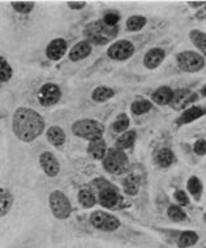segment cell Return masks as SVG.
Segmentation results:
<instances>
[{"label": "cell", "mask_w": 206, "mask_h": 248, "mask_svg": "<svg viewBox=\"0 0 206 248\" xmlns=\"http://www.w3.org/2000/svg\"><path fill=\"white\" fill-rule=\"evenodd\" d=\"M189 39L193 43V46L200 50L201 55L206 59V33L198 29H193L189 31Z\"/></svg>", "instance_id": "1f68e13d"}, {"label": "cell", "mask_w": 206, "mask_h": 248, "mask_svg": "<svg viewBox=\"0 0 206 248\" xmlns=\"http://www.w3.org/2000/svg\"><path fill=\"white\" fill-rule=\"evenodd\" d=\"M119 33L120 26H108L101 18L86 22L81 30L82 39L90 42L94 47L106 46L108 43L111 45Z\"/></svg>", "instance_id": "30bf717a"}, {"label": "cell", "mask_w": 206, "mask_h": 248, "mask_svg": "<svg viewBox=\"0 0 206 248\" xmlns=\"http://www.w3.org/2000/svg\"><path fill=\"white\" fill-rule=\"evenodd\" d=\"M93 52H94V46L90 42H88L86 39H78L71 46L68 54L59 65V69L67 75H72V71H74L76 67L80 68L82 63L90 59Z\"/></svg>", "instance_id": "7c38bea8"}, {"label": "cell", "mask_w": 206, "mask_h": 248, "mask_svg": "<svg viewBox=\"0 0 206 248\" xmlns=\"http://www.w3.org/2000/svg\"><path fill=\"white\" fill-rule=\"evenodd\" d=\"M155 163L158 165L161 169H168L171 167L175 162V153L172 152L171 148L168 146H162L157 150V153L154 154Z\"/></svg>", "instance_id": "4316f807"}, {"label": "cell", "mask_w": 206, "mask_h": 248, "mask_svg": "<svg viewBox=\"0 0 206 248\" xmlns=\"http://www.w3.org/2000/svg\"><path fill=\"white\" fill-rule=\"evenodd\" d=\"M154 230L162 235L167 243L175 246L176 248H193L200 242V234L194 230H174V229H159Z\"/></svg>", "instance_id": "5bb4252c"}, {"label": "cell", "mask_w": 206, "mask_h": 248, "mask_svg": "<svg viewBox=\"0 0 206 248\" xmlns=\"http://www.w3.org/2000/svg\"><path fill=\"white\" fill-rule=\"evenodd\" d=\"M29 193L30 187L21 171L12 169L0 175V231L24 213Z\"/></svg>", "instance_id": "7a4b0ae2"}, {"label": "cell", "mask_w": 206, "mask_h": 248, "mask_svg": "<svg viewBox=\"0 0 206 248\" xmlns=\"http://www.w3.org/2000/svg\"><path fill=\"white\" fill-rule=\"evenodd\" d=\"M68 232L77 238H94L115 243L137 246V247H158L150 236L129 226L118 216L104 209H91L86 213H76Z\"/></svg>", "instance_id": "6da1fadb"}, {"label": "cell", "mask_w": 206, "mask_h": 248, "mask_svg": "<svg viewBox=\"0 0 206 248\" xmlns=\"http://www.w3.org/2000/svg\"><path fill=\"white\" fill-rule=\"evenodd\" d=\"M146 25V17L141 15H133L129 16L125 21V29L128 31H140Z\"/></svg>", "instance_id": "836d02e7"}, {"label": "cell", "mask_w": 206, "mask_h": 248, "mask_svg": "<svg viewBox=\"0 0 206 248\" xmlns=\"http://www.w3.org/2000/svg\"><path fill=\"white\" fill-rule=\"evenodd\" d=\"M166 55H167L166 48L153 47L145 52V55L142 58V64L146 69L154 71L163 63V60L166 59Z\"/></svg>", "instance_id": "7402d4cb"}, {"label": "cell", "mask_w": 206, "mask_h": 248, "mask_svg": "<svg viewBox=\"0 0 206 248\" xmlns=\"http://www.w3.org/2000/svg\"><path fill=\"white\" fill-rule=\"evenodd\" d=\"M107 142L103 137V139H98V140H93V141L88 142V145L85 148V153L93 161H102L103 157L107 153Z\"/></svg>", "instance_id": "603a6c76"}, {"label": "cell", "mask_w": 206, "mask_h": 248, "mask_svg": "<svg viewBox=\"0 0 206 248\" xmlns=\"http://www.w3.org/2000/svg\"><path fill=\"white\" fill-rule=\"evenodd\" d=\"M164 216L167 217V219H170L171 222L174 223H187L189 222V217L187 212L184 210V208H181L180 205L177 204H172V202H168L167 205L163 206Z\"/></svg>", "instance_id": "d4e9b609"}, {"label": "cell", "mask_w": 206, "mask_h": 248, "mask_svg": "<svg viewBox=\"0 0 206 248\" xmlns=\"http://www.w3.org/2000/svg\"><path fill=\"white\" fill-rule=\"evenodd\" d=\"M174 90L170 86H159L151 94V102L155 103L157 106H168L171 102Z\"/></svg>", "instance_id": "83f0119b"}, {"label": "cell", "mask_w": 206, "mask_h": 248, "mask_svg": "<svg viewBox=\"0 0 206 248\" xmlns=\"http://www.w3.org/2000/svg\"><path fill=\"white\" fill-rule=\"evenodd\" d=\"M88 183L94 191L97 205L102 206V209L119 212L129 208V202L125 199L124 193H121L119 188L104 176H94Z\"/></svg>", "instance_id": "52a82bcc"}, {"label": "cell", "mask_w": 206, "mask_h": 248, "mask_svg": "<svg viewBox=\"0 0 206 248\" xmlns=\"http://www.w3.org/2000/svg\"><path fill=\"white\" fill-rule=\"evenodd\" d=\"M187 191L189 196L193 197L194 201H200L204 193V186H202L201 179L196 175H192L187 180Z\"/></svg>", "instance_id": "f1b7e54d"}, {"label": "cell", "mask_w": 206, "mask_h": 248, "mask_svg": "<svg viewBox=\"0 0 206 248\" xmlns=\"http://www.w3.org/2000/svg\"><path fill=\"white\" fill-rule=\"evenodd\" d=\"M153 110V102L149 99L138 98L131 103V112L133 116H142Z\"/></svg>", "instance_id": "4dcf8cb0"}, {"label": "cell", "mask_w": 206, "mask_h": 248, "mask_svg": "<svg viewBox=\"0 0 206 248\" xmlns=\"http://www.w3.org/2000/svg\"><path fill=\"white\" fill-rule=\"evenodd\" d=\"M196 248H206V240H204L201 244H198V246H196Z\"/></svg>", "instance_id": "b9f144b4"}, {"label": "cell", "mask_w": 206, "mask_h": 248, "mask_svg": "<svg viewBox=\"0 0 206 248\" xmlns=\"http://www.w3.org/2000/svg\"><path fill=\"white\" fill-rule=\"evenodd\" d=\"M5 118H8V112H7V110L0 107V120H4Z\"/></svg>", "instance_id": "ab89813d"}, {"label": "cell", "mask_w": 206, "mask_h": 248, "mask_svg": "<svg viewBox=\"0 0 206 248\" xmlns=\"http://www.w3.org/2000/svg\"><path fill=\"white\" fill-rule=\"evenodd\" d=\"M5 11L17 41L33 37L44 17L42 4L37 1H9L5 4Z\"/></svg>", "instance_id": "3957f363"}, {"label": "cell", "mask_w": 206, "mask_h": 248, "mask_svg": "<svg viewBox=\"0 0 206 248\" xmlns=\"http://www.w3.org/2000/svg\"><path fill=\"white\" fill-rule=\"evenodd\" d=\"M73 41V38L64 35L54 37L43 46L41 54L35 56V63L42 68H50L52 65L60 64L68 54L71 46L74 43Z\"/></svg>", "instance_id": "ba28073f"}, {"label": "cell", "mask_w": 206, "mask_h": 248, "mask_svg": "<svg viewBox=\"0 0 206 248\" xmlns=\"http://www.w3.org/2000/svg\"><path fill=\"white\" fill-rule=\"evenodd\" d=\"M206 64V59L200 54V52L191 51V50H185V51L179 52L176 55V65L177 68L187 73H196L200 72Z\"/></svg>", "instance_id": "ac0fdd59"}, {"label": "cell", "mask_w": 206, "mask_h": 248, "mask_svg": "<svg viewBox=\"0 0 206 248\" xmlns=\"http://www.w3.org/2000/svg\"><path fill=\"white\" fill-rule=\"evenodd\" d=\"M136 139H137V132L136 131H132V129H128L125 131L124 133H121L120 136L116 139L115 141V148L120 150H127L129 148H132L136 142Z\"/></svg>", "instance_id": "f546056e"}, {"label": "cell", "mask_w": 206, "mask_h": 248, "mask_svg": "<svg viewBox=\"0 0 206 248\" xmlns=\"http://www.w3.org/2000/svg\"><path fill=\"white\" fill-rule=\"evenodd\" d=\"M204 7H205V8H204V9H205V11H206V3H205V5H204Z\"/></svg>", "instance_id": "ee69618b"}, {"label": "cell", "mask_w": 206, "mask_h": 248, "mask_svg": "<svg viewBox=\"0 0 206 248\" xmlns=\"http://www.w3.org/2000/svg\"><path fill=\"white\" fill-rule=\"evenodd\" d=\"M102 167L104 171L110 174V175H123L125 172H128L129 166V158L125 154L124 150H120L112 146L108 148L107 153L103 157Z\"/></svg>", "instance_id": "9a60e30c"}, {"label": "cell", "mask_w": 206, "mask_h": 248, "mask_svg": "<svg viewBox=\"0 0 206 248\" xmlns=\"http://www.w3.org/2000/svg\"><path fill=\"white\" fill-rule=\"evenodd\" d=\"M41 186H43V197L54 221L61 225H67L69 230L71 222L76 214V209L65 184L63 182H47L41 179Z\"/></svg>", "instance_id": "8992f818"}, {"label": "cell", "mask_w": 206, "mask_h": 248, "mask_svg": "<svg viewBox=\"0 0 206 248\" xmlns=\"http://www.w3.org/2000/svg\"><path fill=\"white\" fill-rule=\"evenodd\" d=\"M15 78V68L8 58L0 54V85H9Z\"/></svg>", "instance_id": "484cf974"}, {"label": "cell", "mask_w": 206, "mask_h": 248, "mask_svg": "<svg viewBox=\"0 0 206 248\" xmlns=\"http://www.w3.org/2000/svg\"><path fill=\"white\" fill-rule=\"evenodd\" d=\"M200 94H201L202 97H205V98H206V84L202 86L201 89H200Z\"/></svg>", "instance_id": "60d3db41"}, {"label": "cell", "mask_w": 206, "mask_h": 248, "mask_svg": "<svg viewBox=\"0 0 206 248\" xmlns=\"http://www.w3.org/2000/svg\"><path fill=\"white\" fill-rule=\"evenodd\" d=\"M104 131L106 128H104L103 122L90 115H82L76 119L69 120L68 124L69 136L88 142L103 139Z\"/></svg>", "instance_id": "9c48e42d"}, {"label": "cell", "mask_w": 206, "mask_h": 248, "mask_svg": "<svg viewBox=\"0 0 206 248\" xmlns=\"http://www.w3.org/2000/svg\"><path fill=\"white\" fill-rule=\"evenodd\" d=\"M197 99L198 94L196 92L187 89V88H180V89L174 90V95L168 106L175 111H181V110H187L189 105L197 102Z\"/></svg>", "instance_id": "ffe728a7"}, {"label": "cell", "mask_w": 206, "mask_h": 248, "mask_svg": "<svg viewBox=\"0 0 206 248\" xmlns=\"http://www.w3.org/2000/svg\"><path fill=\"white\" fill-rule=\"evenodd\" d=\"M88 92V101L84 107V110H90L93 105H102L108 101H111L116 95V90L107 85H94L86 90Z\"/></svg>", "instance_id": "d6986e66"}, {"label": "cell", "mask_w": 206, "mask_h": 248, "mask_svg": "<svg viewBox=\"0 0 206 248\" xmlns=\"http://www.w3.org/2000/svg\"><path fill=\"white\" fill-rule=\"evenodd\" d=\"M193 152L197 155H205L206 154V140L205 139H198L193 144Z\"/></svg>", "instance_id": "74e56055"}, {"label": "cell", "mask_w": 206, "mask_h": 248, "mask_svg": "<svg viewBox=\"0 0 206 248\" xmlns=\"http://www.w3.org/2000/svg\"><path fill=\"white\" fill-rule=\"evenodd\" d=\"M129 124H131V120H129V116L124 112H121L119 115L116 116L115 120L111 123V132L115 133H124L125 131H128L129 128Z\"/></svg>", "instance_id": "d6a6232c"}, {"label": "cell", "mask_w": 206, "mask_h": 248, "mask_svg": "<svg viewBox=\"0 0 206 248\" xmlns=\"http://www.w3.org/2000/svg\"><path fill=\"white\" fill-rule=\"evenodd\" d=\"M65 8L68 9L69 12H78L85 13L86 11H89V3L88 1H65Z\"/></svg>", "instance_id": "d590c367"}, {"label": "cell", "mask_w": 206, "mask_h": 248, "mask_svg": "<svg viewBox=\"0 0 206 248\" xmlns=\"http://www.w3.org/2000/svg\"><path fill=\"white\" fill-rule=\"evenodd\" d=\"M39 169L43 172V180L47 182H63L64 167L61 159L58 157L55 152L50 149H42L37 153Z\"/></svg>", "instance_id": "4fadbf2b"}, {"label": "cell", "mask_w": 206, "mask_h": 248, "mask_svg": "<svg viewBox=\"0 0 206 248\" xmlns=\"http://www.w3.org/2000/svg\"><path fill=\"white\" fill-rule=\"evenodd\" d=\"M47 122L44 116L28 105L15 108L11 116V131L16 140L22 144H34L44 135Z\"/></svg>", "instance_id": "277c9868"}, {"label": "cell", "mask_w": 206, "mask_h": 248, "mask_svg": "<svg viewBox=\"0 0 206 248\" xmlns=\"http://www.w3.org/2000/svg\"><path fill=\"white\" fill-rule=\"evenodd\" d=\"M44 137H46V141L58 152L67 153L71 148L69 133L67 132L64 125H60V124L47 125V128L44 131Z\"/></svg>", "instance_id": "e0dca14e"}, {"label": "cell", "mask_w": 206, "mask_h": 248, "mask_svg": "<svg viewBox=\"0 0 206 248\" xmlns=\"http://www.w3.org/2000/svg\"><path fill=\"white\" fill-rule=\"evenodd\" d=\"M206 115V106H191L187 110L181 112V115L175 120V123L177 127L180 125H185L194 122V120L200 119L202 116Z\"/></svg>", "instance_id": "cb8c5ba5"}, {"label": "cell", "mask_w": 206, "mask_h": 248, "mask_svg": "<svg viewBox=\"0 0 206 248\" xmlns=\"http://www.w3.org/2000/svg\"><path fill=\"white\" fill-rule=\"evenodd\" d=\"M120 15L118 11H114V9H108L106 12L103 13L102 20L106 25L108 26H119V22H120Z\"/></svg>", "instance_id": "e575fe53"}, {"label": "cell", "mask_w": 206, "mask_h": 248, "mask_svg": "<svg viewBox=\"0 0 206 248\" xmlns=\"http://www.w3.org/2000/svg\"><path fill=\"white\" fill-rule=\"evenodd\" d=\"M67 94L68 90L64 82L41 77L26 88L25 101L28 106L35 110H50L64 102Z\"/></svg>", "instance_id": "5b68a950"}, {"label": "cell", "mask_w": 206, "mask_h": 248, "mask_svg": "<svg viewBox=\"0 0 206 248\" xmlns=\"http://www.w3.org/2000/svg\"><path fill=\"white\" fill-rule=\"evenodd\" d=\"M51 239V229L43 223H37L24 231L7 248H48Z\"/></svg>", "instance_id": "8fae6325"}, {"label": "cell", "mask_w": 206, "mask_h": 248, "mask_svg": "<svg viewBox=\"0 0 206 248\" xmlns=\"http://www.w3.org/2000/svg\"><path fill=\"white\" fill-rule=\"evenodd\" d=\"M60 248H68V247H60Z\"/></svg>", "instance_id": "f6af8a7d"}, {"label": "cell", "mask_w": 206, "mask_h": 248, "mask_svg": "<svg viewBox=\"0 0 206 248\" xmlns=\"http://www.w3.org/2000/svg\"><path fill=\"white\" fill-rule=\"evenodd\" d=\"M206 1H188L187 4L189 7H192V8H200V7H204L205 5Z\"/></svg>", "instance_id": "f35d334b"}, {"label": "cell", "mask_w": 206, "mask_h": 248, "mask_svg": "<svg viewBox=\"0 0 206 248\" xmlns=\"http://www.w3.org/2000/svg\"><path fill=\"white\" fill-rule=\"evenodd\" d=\"M174 199H175L176 204L180 205L181 208H189L191 206V199H189V195L185 192L184 189H176L174 192Z\"/></svg>", "instance_id": "8d00e7d4"}, {"label": "cell", "mask_w": 206, "mask_h": 248, "mask_svg": "<svg viewBox=\"0 0 206 248\" xmlns=\"http://www.w3.org/2000/svg\"><path fill=\"white\" fill-rule=\"evenodd\" d=\"M204 221H205V222H206V213L204 214Z\"/></svg>", "instance_id": "7bdbcfd3"}, {"label": "cell", "mask_w": 206, "mask_h": 248, "mask_svg": "<svg viewBox=\"0 0 206 248\" xmlns=\"http://www.w3.org/2000/svg\"><path fill=\"white\" fill-rule=\"evenodd\" d=\"M144 187V179L137 172H128L121 182L123 193L129 199L137 200L141 195V189Z\"/></svg>", "instance_id": "44dd1931"}, {"label": "cell", "mask_w": 206, "mask_h": 248, "mask_svg": "<svg viewBox=\"0 0 206 248\" xmlns=\"http://www.w3.org/2000/svg\"><path fill=\"white\" fill-rule=\"evenodd\" d=\"M69 183L72 184V188H74V199L80 209L91 210L97 205L95 193L88 182H84L76 175L73 178L71 176Z\"/></svg>", "instance_id": "2e32d148"}, {"label": "cell", "mask_w": 206, "mask_h": 248, "mask_svg": "<svg viewBox=\"0 0 206 248\" xmlns=\"http://www.w3.org/2000/svg\"><path fill=\"white\" fill-rule=\"evenodd\" d=\"M97 248H102V247H97Z\"/></svg>", "instance_id": "bcb514c9"}]
</instances>
